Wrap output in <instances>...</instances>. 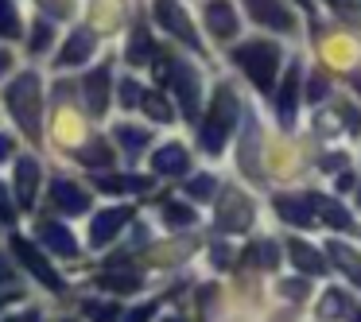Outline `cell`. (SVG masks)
<instances>
[{"label": "cell", "instance_id": "2", "mask_svg": "<svg viewBox=\"0 0 361 322\" xmlns=\"http://www.w3.org/2000/svg\"><path fill=\"white\" fill-rule=\"evenodd\" d=\"M4 101H8L12 117L20 120V128H24L27 140H39V136H43V120H39V113H43L39 74H32V70L20 74V78L4 89Z\"/></svg>", "mask_w": 361, "mask_h": 322}, {"label": "cell", "instance_id": "54", "mask_svg": "<svg viewBox=\"0 0 361 322\" xmlns=\"http://www.w3.org/2000/svg\"><path fill=\"white\" fill-rule=\"evenodd\" d=\"M295 4H303V8H311V0H295Z\"/></svg>", "mask_w": 361, "mask_h": 322}, {"label": "cell", "instance_id": "20", "mask_svg": "<svg viewBox=\"0 0 361 322\" xmlns=\"http://www.w3.org/2000/svg\"><path fill=\"white\" fill-rule=\"evenodd\" d=\"M288 256H291V264H295L303 275H322V272H326V260H322L307 241H299V237H295V241H288Z\"/></svg>", "mask_w": 361, "mask_h": 322}, {"label": "cell", "instance_id": "32", "mask_svg": "<svg viewBox=\"0 0 361 322\" xmlns=\"http://www.w3.org/2000/svg\"><path fill=\"white\" fill-rule=\"evenodd\" d=\"M144 113H148L152 120H159V125H171V101H167V97H159L156 89H152V94H144Z\"/></svg>", "mask_w": 361, "mask_h": 322}, {"label": "cell", "instance_id": "5", "mask_svg": "<svg viewBox=\"0 0 361 322\" xmlns=\"http://www.w3.org/2000/svg\"><path fill=\"white\" fill-rule=\"evenodd\" d=\"M167 86H171L175 97H179L183 117L198 120V109H202V74H198L195 66H187V63H175L171 82H167Z\"/></svg>", "mask_w": 361, "mask_h": 322}, {"label": "cell", "instance_id": "34", "mask_svg": "<svg viewBox=\"0 0 361 322\" xmlns=\"http://www.w3.org/2000/svg\"><path fill=\"white\" fill-rule=\"evenodd\" d=\"M257 125L249 128V132H245V140H241V171H252L257 175Z\"/></svg>", "mask_w": 361, "mask_h": 322}, {"label": "cell", "instance_id": "49", "mask_svg": "<svg viewBox=\"0 0 361 322\" xmlns=\"http://www.w3.org/2000/svg\"><path fill=\"white\" fill-rule=\"evenodd\" d=\"M229 256H233V252H229L226 244H221V249H214V264H229Z\"/></svg>", "mask_w": 361, "mask_h": 322}, {"label": "cell", "instance_id": "55", "mask_svg": "<svg viewBox=\"0 0 361 322\" xmlns=\"http://www.w3.org/2000/svg\"><path fill=\"white\" fill-rule=\"evenodd\" d=\"M164 322H183V318H164Z\"/></svg>", "mask_w": 361, "mask_h": 322}, {"label": "cell", "instance_id": "22", "mask_svg": "<svg viewBox=\"0 0 361 322\" xmlns=\"http://www.w3.org/2000/svg\"><path fill=\"white\" fill-rule=\"evenodd\" d=\"M125 12V0H94V27L97 32H117Z\"/></svg>", "mask_w": 361, "mask_h": 322}, {"label": "cell", "instance_id": "14", "mask_svg": "<svg viewBox=\"0 0 361 322\" xmlns=\"http://www.w3.org/2000/svg\"><path fill=\"white\" fill-rule=\"evenodd\" d=\"M35 237H39L55 256H66V260L78 256V241H74V233L63 229V225H55V221H39V225H35Z\"/></svg>", "mask_w": 361, "mask_h": 322}, {"label": "cell", "instance_id": "23", "mask_svg": "<svg viewBox=\"0 0 361 322\" xmlns=\"http://www.w3.org/2000/svg\"><path fill=\"white\" fill-rule=\"evenodd\" d=\"M311 210H319L322 221L334 225V229H345V233L353 229V218L345 213V206H338L334 198H326V194H311Z\"/></svg>", "mask_w": 361, "mask_h": 322}, {"label": "cell", "instance_id": "21", "mask_svg": "<svg viewBox=\"0 0 361 322\" xmlns=\"http://www.w3.org/2000/svg\"><path fill=\"white\" fill-rule=\"evenodd\" d=\"M152 182L144 179V175H102L97 179V190H105V194H144Z\"/></svg>", "mask_w": 361, "mask_h": 322}, {"label": "cell", "instance_id": "7", "mask_svg": "<svg viewBox=\"0 0 361 322\" xmlns=\"http://www.w3.org/2000/svg\"><path fill=\"white\" fill-rule=\"evenodd\" d=\"M12 249H16V256L24 260V268H27V272H32L35 280L43 283V287H51V291H63V280H59V272L51 268V260L43 256V252L35 249V244L27 241V237H12Z\"/></svg>", "mask_w": 361, "mask_h": 322}, {"label": "cell", "instance_id": "16", "mask_svg": "<svg viewBox=\"0 0 361 322\" xmlns=\"http://www.w3.org/2000/svg\"><path fill=\"white\" fill-rule=\"evenodd\" d=\"M109 82H113L109 63H102L97 70H90L86 82H82V89H86V101H90V109H94V113H105V109H109Z\"/></svg>", "mask_w": 361, "mask_h": 322}, {"label": "cell", "instance_id": "58", "mask_svg": "<svg viewBox=\"0 0 361 322\" xmlns=\"http://www.w3.org/2000/svg\"><path fill=\"white\" fill-rule=\"evenodd\" d=\"M63 322H74V318H63Z\"/></svg>", "mask_w": 361, "mask_h": 322}, {"label": "cell", "instance_id": "27", "mask_svg": "<svg viewBox=\"0 0 361 322\" xmlns=\"http://www.w3.org/2000/svg\"><path fill=\"white\" fill-rule=\"evenodd\" d=\"M140 283H144V280H140L136 272H102V275H97V287L117 291V295H128V291H136Z\"/></svg>", "mask_w": 361, "mask_h": 322}, {"label": "cell", "instance_id": "19", "mask_svg": "<svg viewBox=\"0 0 361 322\" xmlns=\"http://www.w3.org/2000/svg\"><path fill=\"white\" fill-rule=\"evenodd\" d=\"M187 163H190V156H187L183 144H164V148L152 156L156 175H183V171H187Z\"/></svg>", "mask_w": 361, "mask_h": 322}, {"label": "cell", "instance_id": "26", "mask_svg": "<svg viewBox=\"0 0 361 322\" xmlns=\"http://www.w3.org/2000/svg\"><path fill=\"white\" fill-rule=\"evenodd\" d=\"M314 311H319V318H342L345 311H350V295H345L342 287H330L326 295L319 299V306H314Z\"/></svg>", "mask_w": 361, "mask_h": 322}, {"label": "cell", "instance_id": "13", "mask_svg": "<svg viewBox=\"0 0 361 322\" xmlns=\"http://www.w3.org/2000/svg\"><path fill=\"white\" fill-rule=\"evenodd\" d=\"M206 27H210L214 35H218L221 43H229L237 35V12H233V4H229V0H210V4H206Z\"/></svg>", "mask_w": 361, "mask_h": 322}, {"label": "cell", "instance_id": "4", "mask_svg": "<svg viewBox=\"0 0 361 322\" xmlns=\"http://www.w3.org/2000/svg\"><path fill=\"white\" fill-rule=\"evenodd\" d=\"M252 198L237 187H221V198H218V229L221 233H245L252 225Z\"/></svg>", "mask_w": 361, "mask_h": 322}, {"label": "cell", "instance_id": "56", "mask_svg": "<svg viewBox=\"0 0 361 322\" xmlns=\"http://www.w3.org/2000/svg\"><path fill=\"white\" fill-rule=\"evenodd\" d=\"M353 322H361V311H357V318H353Z\"/></svg>", "mask_w": 361, "mask_h": 322}, {"label": "cell", "instance_id": "12", "mask_svg": "<svg viewBox=\"0 0 361 322\" xmlns=\"http://www.w3.org/2000/svg\"><path fill=\"white\" fill-rule=\"evenodd\" d=\"M276 213H280L288 225H299V229H311L314 225V210H311V198L303 194H276Z\"/></svg>", "mask_w": 361, "mask_h": 322}, {"label": "cell", "instance_id": "30", "mask_svg": "<svg viewBox=\"0 0 361 322\" xmlns=\"http://www.w3.org/2000/svg\"><path fill=\"white\" fill-rule=\"evenodd\" d=\"M82 311H86L90 322H117L121 306L109 303V299H86V303H82Z\"/></svg>", "mask_w": 361, "mask_h": 322}, {"label": "cell", "instance_id": "51", "mask_svg": "<svg viewBox=\"0 0 361 322\" xmlns=\"http://www.w3.org/2000/svg\"><path fill=\"white\" fill-rule=\"evenodd\" d=\"M350 187H353V175L342 171V175H338V190H350Z\"/></svg>", "mask_w": 361, "mask_h": 322}, {"label": "cell", "instance_id": "37", "mask_svg": "<svg viewBox=\"0 0 361 322\" xmlns=\"http://www.w3.org/2000/svg\"><path fill=\"white\" fill-rule=\"evenodd\" d=\"M156 63H152V74H156V82H171V70H175V55L171 51H156Z\"/></svg>", "mask_w": 361, "mask_h": 322}, {"label": "cell", "instance_id": "10", "mask_svg": "<svg viewBox=\"0 0 361 322\" xmlns=\"http://www.w3.org/2000/svg\"><path fill=\"white\" fill-rule=\"evenodd\" d=\"M39 179H43L39 159H35V156L16 159V198H20V206H24V210H32V206H35V194H39Z\"/></svg>", "mask_w": 361, "mask_h": 322}, {"label": "cell", "instance_id": "8", "mask_svg": "<svg viewBox=\"0 0 361 322\" xmlns=\"http://www.w3.org/2000/svg\"><path fill=\"white\" fill-rule=\"evenodd\" d=\"M133 206H109V210H102L94 221H90V241H94V249H102V244H109L113 237L121 233V225H128L133 221Z\"/></svg>", "mask_w": 361, "mask_h": 322}, {"label": "cell", "instance_id": "29", "mask_svg": "<svg viewBox=\"0 0 361 322\" xmlns=\"http://www.w3.org/2000/svg\"><path fill=\"white\" fill-rule=\"evenodd\" d=\"M74 156H78V163H86V167H109L113 163V151H109V144H105L102 136H97V140H90L86 148L74 151Z\"/></svg>", "mask_w": 361, "mask_h": 322}, {"label": "cell", "instance_id": "33", "mask_svg": "<svg viewBox=\"0 0 361 322\" xmlns=\"http://www.w3.org/2000/svg\"><path fill=\"white\" fill-rule=\"evenodd\" d=\"M164 221H167L171 229H183V225H195L198 213L190 210V206H183V202H167V206H164Z\"/></svg>", "mask_w": 361, "mask_h": 322}, {"label": "cell", "instance_id": "35", "mask_svg": "<svg viewBox=\"0 0 361 322\" xmlns=\"http://www.w3.org/2000/svg\"><path fill=\"white\" fill-rule=\"evenodd\" d=\"M214 190H218V179H214V175H195V179L187 182V194H190V198H198V202L214 198Z\"/></svg>", "mask_w": 361, "mask_h": 322}, {"label": "cell", "instance_id": "36", "mask_svg": "<svg viewBox=\"0 0 361 322\" xmlns=\"http://www.w3.org/2000/svg\"><path fill=\"white\" fill-rule=\"evenodd\" d=\"M117 97H121V105H125V109H136V105L144 101V89H140V82L125 78V82L117 86Z\"/></svg>", "mask_w": 361, "mask_h": 322}, {"label": "cell", "instance_id": "18", "mask_svg": "<svg viewBox=\"0 0 361 322\" xmlns=\"http://www.w3.org/2000/svg\"><path fill=\"white\" fill-rule=\"evenodd\" d=\"M51 198H55V206L63 213H86L90 210V194L78 187V182H71V179H55V182H51Z\"/></svg>", "mask_w": 361, "mask_h": 322}, {"label": "cell", "instance_id": "47", "mask_svg": "<svg viewBox=\"0 0 361 322\" xmlns=\"http://www.w3.org/2000/svg\"><path fill=\"white\" fill-rule=\"evenodd\" d=\"M342 163H345L342 156H322V159H319V167H322V171H334V167H342Z\"/></svg>", "mask_w": 361, "mask_h": 322}, {"label": "cell", "instance_id": "1", "mask_svg": "<svg viewBox=\"0 0 361 322\" xmlns=\"http://www.w3.org/2000/svg\"><path fill=\"white\" fill-rule=\"evenodd\" d=\"M237 117H241V105H237L233 86H221L218 94H214V105H210V113H206V120H202L198 148H202L206 156H221L226 140L233 136V128H237Z\"/></svg>", "mask_w": 361, "mask_h": 322}, {"label": "cell", "instance_id": "40", "mask_svg": "<svg viewBox=\"0 0 361 322\" xmlns=\"http://www.w3.org/2000/svg\"><path fill=\"white\" fill-rule=\"evenodd\" d=\"M39 4L51 12V16H71L74 12V0H39Z\"/></svg>", "mask_w": 361, "mask_h": 322}, {"label": "cell", "instance_id": "52", "mask_svg": "<svg viewBox=\"0 0 361 322\" xmlns=\"http://www.w3.org/2000/svg\"><path fill=\"white\" fill-rule=\"evenodd\" d=\"M8 66H12V55H8V51H0V74L8 70Z\"/></svg>", "mask_w": 361, "mask_h": 322}, {"label": "cell", "instance_id": "28", "mask_svg": "<svg viewBox=\"0 0 361 322\" xmlns=\"http://www.w3.org/2000/svg\"><path fill=\"white\" fill-rule=\"evenodd\" d=\"M152 55H156V47H152L148 27H133V43H128V63H133V66H144V63H152Z\"/></svg>", "mask_w": 361, "mask_h": 322}, {"label": "cell", "instance_id": "42", "mask_svg": "<svg viewBox=\"0 0 361 322\" xmlns=\"http://www.w3.org/2000/svg\"><path fill=\"white\" fill-rule=\"evenodd\" d=\"M0 221H4V225H12V221H16V210H12L8 194H4V182H0Z\"/></svg>", "mask_w": 361, "mask_h": 322}, {"label": "cell", "instance_id": "17", "mask_svg": "<svg viewBox=\"0 0 361 322\" xmlns=\"http://www.w3.org/2000/svg\"><path fill=\"white\" fill-rule=\"evenodd\" d=\"M71 86H55V117H59V144H66V140H78V132H82V120H78V113H74V105H71V94H66Z\"/></svg>", "mask_w": 361, "mask_h": 322}, {"label": "cell", "instance_id": "46", "mask_svg": "<svg viewBox=\"0 0 361 322\" xmlns=\"http://www.w3.org/2000/svg\"><path fill=\"white\" fill-rule=\"evenodd\" d=\"M307 97H311V101H322V97H326V82L311 78V82H307Z\"/></svg>", "mask_w": 361, "mask_h": 322}, {"label": "cell", "instance_id": "9", "mask_svg": "<svg viewBox=\"0 0 361 322\" xmlns=\"http://www.w3.org/2000/svg\"><path fill=\"white\" fill-rule=\"evenodd\" d=\"M249 16L260 27H272V32H295V16L283 8V0H245Z\"/></svg>", "mask_w": 361, "mask_h": 322}, {"label": "cell", "instance_id": "25", "mask_svg": "<svg viewBox=\"0 0 361 322\" xmlns=\"http://www.w3.org/2000/svg\"><path fill=\"white\" fill-rule=\"evenodd\" d=\"M326 249H330V260H334L342 272H350V280L361 287V256H357V252H353L345 241H330Z\"/></svg>", "mask_w": 361, "mask_h": 322}, {"label": "cell", "instance_id": "57", "mask_svg": "<svg viewBox=\"0 0 361 322\" xmlns=\"http://www.w3.org/2000/svg\"><path fill=\"white\" fill-rule=\"evenodd\" d=\"M0 306H4V295H0Z\"/></svg>", "mask_w": 361, "mask_h": 322}, {"label": "cell", "instance_id": "43", "mask_svg": "<svg viewBox=\"0 0 361 322\" xmlns=\"http://www.w3.org/2000/svg\"><path fill=\"white\" fill-rule=\"evenodd\" d=\"M342 117H345V128H350V132H361V109L357 105H345Z\"/></svg>", "mask_w": 361, "mask_h": 322}, {"label": "cell", "instance_id": "15", "mask_svg": "<svg viewBox=\"0 0 361 322\" xmlns=\"http://www.w3.org/2000/svg\"><path fill=\"white\" fill-rule=\"evenodd\" d=\"M90 55H94V32H86V27H78V32H71V39H66V47L59 51L55 66H59V70H66V66H82Z\"/></svg>", "mask_w": 361, "mask_h": 322}, {"label": "cell", "instance_id": "6", "mask_svg": "<svg viewBox=\"0 0 361 322\" xmlns=\"http://www.w3.org/2000/svg\"><path fill=\"white\" fill-rule=\"evenodd\" d=\"M152 16H156L159 27H167L175 39L190 43V51H195V55H202V39H198V32L190 27V16L179 8V0H156V4H152Z\"/></svg>", "mask_w": 361, "mask_h": 322}, {"label": "cell", "instance_id": "48", "mask_svg": "<svg viewBox=\"0 0 361 322\" xmlns=\"http://www.w3.org/2000/svg\"><path fill=\"white\" fill-rule=\"evenodd\" d=\"M12 280H16V275H12V264L0 256V287H4V283H12Z\"/></svg>", "mask_w": 361, "mask_h": 322}, {"label": "cell", "instance_id": "11", "mask_svg": "<svg viewBox=\"0 0 361 322\" xmlns=\"http://www.w3.org/2000/svg\"><path fill=\"white\" fill-rule=\"evenodd\" d=\"M295 101H299V63H291L288 74H283L280 94H276V117H280L283 128L295 125Z\"/></svg>", "mask_w": 361, "mask_h": 322}, {"label": "cell", "instance_id": "44", "mask_svg": "<svg viewBox=\"0 0 361 322\" xmlns=\"http://www.w3.org/2000/svg\"><path fill=\"white\" fill-rule=\"evenodd\" d=\"M257 260H260L264 268H272V264H276V244H272V241H260V249H257Z\"/></svg>", "mask_w": 361, "mask_h": 322}, {"label": "cell", "instance_id": "45", "mask_svg": "<svg viewBox=\"0 0 361 322\" xmlns=\"http://www.w3.org/2000/svg\"><path fill=\"white\" fill-rule=\"evenodd\" d=\"M303 291H307V283H303V280L280 283V295H288V299H303Z\"/></svg>", "mask_w": 361, "mask_h": 322}, {"label": "cell", "instance_id": "24", "mask_svg": "<svg viewBox=\"0 0 361 322\" xmlns=\"http://www.w3.org/2000/svg\"><path fill=\"white\" fill-rule=\"evenodd\" d=\"M113 140L128 151V159H136L152 144V132H148V128H133V125H117V128H113Z\"/></svg>", "mask_w": 361, "mask_h": 322}, {"label": "cell", "instance_id": "39", "mask_svg": "<svg viewBox=\"0 0 361 322\" xmlns=\"http://www.w3.org/2000/svg\"><path fill=\"white\" fill-rule=\"evenodd\" d=\"M350 58H353V43H342V39L330 43V63H334V66H345Z\"/></svg>", "mask_w": 361, "mask_h": 322}, {"label": "cell", "instance_id": "3", "mask_svg": "<svg viewBox=\"0 0 361 322\" xmlns=\"http://www.w3.org/2000/svg\"><path fill=\"white\" fill-rule=\"evenodd\" d=\"M233 58H237V66L252 78V86L268 94L272 82H276V70H280L283 51L276 47V43H268V39H252V43H241V47L233 51Z\"/></svg>", "mask_w": 361, "mask_h": 322}, {"label": "cell", "instance_id": "50", "mask_svg": "<svg viewBox=\"0 0 361 322\" xmlns=\"http://www.w3.org/2000/svg\"><path fill=\"white\" fill-rule=\"evenodd\" d=\"M12 156V136H0V159Z\"/></svg>", "mask_w": 361, "mask_h": 322}, {"label": "cell", "instance_id": "38", "mask_svg": "<svg viewBox=\"0 0 361 322\" xmlns=\"http://www.w3.org/2000/svg\"><path fill=\"white\" fill-rule=\"evenodd\" d=\"M27 47H32V55H35V51H47V47H51V24H47V20H39V24H35Z\"/></svg>", "mask_w": 361, "mask_h": 322}, {"label": "cell", "instance_id": "53", "mask_svg": "<svg viewBox=\"0 0 361 322\" xmlns=\"http://www.w3.org/2000/svg\"><path fill=\"white\" fill-rule=\"evenodd\" d=\"M35 314H16V318H4V322H32Z\"/></svg>", "mask_w": 361, "mask_h": 322}, {"label": "cell", "instance_id": "31", "mask_svg": "<svg viewBox=\"0 0 361 322\" xmlns=\"http://www.w3.org/2000/svg\"><path fill=\"white\" fill-rule=\"evenodd\" d=\"M24 32V24H20V12L12 0H0V35L4 39H16V35Z\"/></svg>", "mask_w": 361, "mask_h": 322}, {"label": "cell", "instance_id": "41", "mask_svg": "<svg viewBox=\"0 0 361 322\" xmlns=\"http://www.w3.org/2000/svg\"><path fill=\"white\" fill-rule=\"evenodd\" d=\"M152 314H156V303H140V306H133V311H128L125 322H148Z\"/></svg>", "mask_w": 361, "mask_h": 322}]
</instances>
